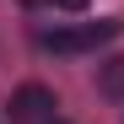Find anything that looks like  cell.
I'll return each instance as SVG.
<instances>
[{
    "instance_id": "cell-5",
    "label": "cell",
    "mask_w": 124,
    "mask_h": 124,
    "mask_svg": "<svg viewBox=\"0 0 124 124\" xmlns=\"http://www.w3.org/2000/svg\"><path fill=\"white\" fill-rule=\"evenodd\" d=\"M49 124H65V119H49Z\"/></svg>"
},
{
    "instance_id": "cell-2",
    "label": "cell",
    "mask_w": 124,
    "mask_h": 124,
    "mask_svg": "<svg viewBox=\"0 0 124 124\" xmlns=\"http://www.w3.org/2000/svg\"><path fill=\"white\" fill-rule=\"evenodd\" d=\"M6 119H11V124H49V119H54V92L38 86V81L16 86L11 102H6Z\"/></svg>"
},
{
    "instance_id": "cell-3",
    "label": "cell",
    "mask_w": 124,
    "mask_h": 124,
    "mask_svg": "<svg viewBox=\"0 0 124 124\" xmlns=\"http://www.w3.org/2000/svg\"><path fill=\"white\" fill-rule=\"evenodd\" d=\"M97 92H102V97H124V54L102 59V70H97Z\"/></svg>"
},
{
    "instance_id": "cell-4",
    "label": "cell",
    "mask_w": 124,
    "mask_h": 124,
    "mask_svg": "<svg viewBox=\"0 0 124 124\" xmlns=\"http://www.w3.org/2000/svg\"><path fill=\"white\" fill-rule=\"evenodd\" d=\"M59 6H65V11H86V0H59Z\"/></svg>"
},
{
    "instance_id": "cell-1",
    "label": "cell",
    "mask_w": 124,
    "mask_h": 124,
    "mask_svg": "<svg viewBox=\"0 0 124 124\" xmlns=\"http://www.w3.org/2000/svg\"><path fill=\"white\" fill-rule=\"evenodd\" d=\"M124 32L119 16H102V22H81V27H59V32H43V49L54 54H81V49H97V43H113Z\"/></svg>"
}]
</instances>
